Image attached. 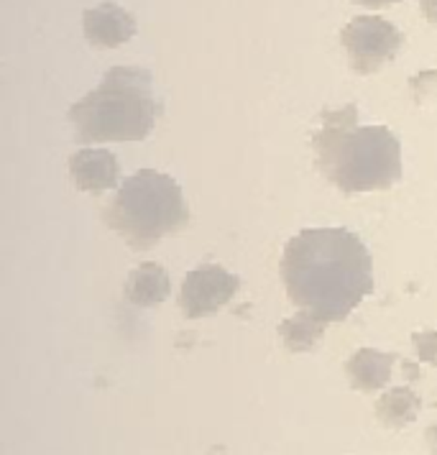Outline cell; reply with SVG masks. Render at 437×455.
I'll return each instance as SVG.
<instances>
[{
	"instance_id": "obj_1",
	"label": "cell",
	"mask_w": 437,
	"mask_h": 455,
	"mask_svg": "<svg viewBox=\"0 0 437 455\" xmlns=\"http://www.w3.org/2000/svg\"><path fill=\"white\" fill-rule=\"evenodd\" d=\"M282 284L299 310L340 323L374 291V259L354 230H299L282 251Z\"/></svg>"
},
{
	"instance_id": "obj_2",
	"label": "cell",
	"mask_w": 437,
	"mask_h": 455,
	"mask_svg": "<svg viewBox=\"0 0 437 455\" xmlns=\"http://www.w3.org/2000/svg\"><path fill=\"white\" fill-rule=\"evenodd\" d=\"M322 177L346 195L381 192L401 180V144L386 125H361L358 108L328 110L313 133Z\"/></svg>"
},
{
	"instance_id": "obj_3",
	"label": "cell",
	"mask_w": 437,
	"mask_h": 455,
	"mask_svg": "<svg viewBox=\"0 0 437 455\" xmlns=\"http://www.w3.org/2000/svg\"><path fill=\"white\" fill-rule=\"evenodd\" d=\"M159 113L151 72L144 67H113L92 92L69 108L67 118L83 144H136L151 136Z\"/></svg>"
},
{
	"instance_id": "obj_4",
	"label": "cell",
	"mask_w": 437,
	"mask_h": 455,
	"mask_svg": "<svg viewBox=\"0 0 437 455\" xmlns=\"http://www.w3.org/2000/svg\"><path fill=\"white\" fill-rule=\"evenodd\" d=\"M105 223L131 251H148L189 226V205L174 177L139 169L118 187L105 210Z\"/></svg>"
},
{
	"instance_id": "obj_5",
	"label": "cell",
	"mask_w": 437,
	"mask_h": 455,
	"mask_svg": "<svg viewBox=\"0 0 437 455\" xmlns=\"http://www.w3.org/2000/svg\"><path fill=\"white\" fill-rule=\"evenodd\" d=\"M401 31L381 16H358L340 31V44L358 75H374L401 49Z\"/></svg>"
},
{
	"instance_id": "obj_6",
	"label": "cell",
	"mask_w": 437,
	"mask_h": 455,
	"mask_svg": "<svg viewBox=\"0 0 437 455\" xmlns=\"http://www.w3.org/2000/svg\"><path fill=\"white\" fill-rule=\"evenodd\" d=\"M241 290V279L220 264H203L192 269L182 282L179 310L187 320H200L220 312L235 291Z\"/></svg>"
},
{
	"instance_id": "obj_7",
	"label": "cell",
	"mask_w": 437,
	"mask_h": 455,
	"mask_svg": "<svg viewBox=\"0 0 437 455\" xmlns=\"http://www.w3.org/2000/svg\"><path fill=\"white\" fill-rule=\"evenodd\" d=\"M83 34L98 49H118L136 36V19L118 3L105 0L84 11Z\"/></svg>"
},
{
	"instance_id": "obj_8",
	"label": "cell",
	"mask_w": 437,
	"mask_h": 455,
	"mask_svg": "<svg viewBox=\"0 0 437 455\" xmlns=\"http://www.w3.org/2000/svg\"><path fill=\"white\" fill-rule=\"evenodd\" d=\"M69 180L80 192H105L121 187V166L107 148H80L69 156Z\"/></svg>"
},
{
	"instance_id": "obj_9",
	"label": "cell",
	"mask_w": 437,
	"mask_h": 455,
	"mask_svg": "<svg viewBox=\"0 0 437 455\" xmlns=\"http://www.w3.org/2000/svg\"><path fill=\"white\" fill-rule=\"evenodd\" d=\"M394 361V353H381L376 351V348H361V351H355L348 358L346 373H348V379H351L355 392H378V389H384L389 384Z\"/></svg>"
},
{
	"instance_id": "obj_10",
	"label": "cell",
	"mask_w": 437,
	"mask_h": 455,
	"mask_svg": "<svg viewBox=\"0 0 437 455\" xmlns=\"http://www.w3.org/2000/svg\"><path fill=\"white\" fill-rule=\"evenodd\" d=\"M169 294H171L169 271L156 261L139 264L125 279V299L136 307H156Z\"/></svg>"
},
{
	"instance_id": "obj_11",
	"label": "cell",
	"mask_w": 437,
	"mask_h": 455,
	"mask_svg": "<svg viewBox=\"0 0 437 455\" xmlns=\"http://www.w3.org/2000/svg\"><path fill=\"white\" fill-rule=\"evenodd\" d=\"M328 328V320L307 310H299L279 325V338L291 353H307L322 340Z\"/></svg>"
},
{
	"instance_id": "obj_12",
	"label": "cell",
	"mask_w": 437,
	"mask_h": 455,
	"mask_svg": "<svg viewBox=\"0 0 437 455\" xmlns=\"http://www.w3.org/2000/svg\"><path fill=\"white\" fill-rule=\"evenodd\" d=\"M419 410H422V402H419L415 389H409V387H396L376 402L378 422L384 427H392V430L407 427L409 422H415Z\"/></svg>"
},
{
	"instance_id": "obj_13",
	"label": "cell",
	"mask_w": 437,
	"mask_h": 455,
	"mask_svg": "<svg viewBox=\"0 0 437 455\" xmlns=\"http://www.w3.org/2000/svg\"><path fill=\"white\" fill-rule=\"evenodd\" d=\"M412 343H415L417 358L422 363H430V366H437V331H419L412 335Z\"/></svg>"
},
{
	"instance_id": "obj_14",
	"label": "cell",
	"mask_w": 437,
	"mask_h": 455,
	"mask_svg": "<svg viewBox=\"0 0 437 455\" xmlns=\"http://www.w3.org/2000/svg\"><path fill=\"white\" fill-rule=\"evenodd\" d=\"M419 8H422L425 19L437 26V0H419Z\"/></svg>"
},
{
	"instance_id": "obj_15",
	"label": "cell",
	"mask_w": 437,
	"mask_h": 455,
	"mask_svg": "<svg viewBox=\"0 0 437 455\" xmlns=\"http://www.w3.org/2000/svg\"><path fill=\"white\" fill-rule=\"evenodd\" d=\"M358 5H366V8H384V5H394L399 0H355Z\"/></svg>"
},
{
	"instance_id": "obj_16",
	"label": "cell",
	"mask_w": 437,
	"mask_h": 455,
	"mask_svg": "<svg viewBox=\"0 0 437 455\" xmlns=\"http://www.w3.org/2000/svg\"><path fill=\"white\" fill-rule=\"evenodd\" d=\"M435 443H437V430H435Z\"/></svg>"
}]
</instances>
